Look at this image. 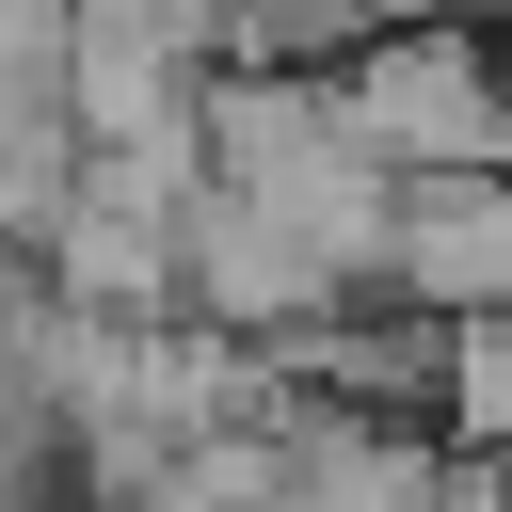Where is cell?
I'll list each match as a JSON object with an SVG mask.
<instances>
[{"mask_svg":"<svg viewBox=\"0 0 512 512\" xmlns=\"http://www.w3.org/2000/svg\"><path fill=\"white\" fill-rule=\"evenodd\" d=\"M336 80H352V112H368V144H384L400 176L512 160V32H496V16H464V0L384 16V32H368Z\"/></svg>","mask_w":512,"mask_h":512,"instance_id":"6da1fadb","label":"cell"},{"mask_svg":"<svg viewBox=\"0 0 512 512\" xmlns=\"http://www.w3.org/2000/svg\"><path fill=\"white\" fill-rule=\"evenodd\" d=\"M176 304L192 320H224V336H304V320H336L352 288H336V256L272 208V192H240V176H208L192 208H176Z\"/></svg>","mask_w":512,"mask_h":512,"instance_id":"7a4b0ae2","label":"cell"},{"mask_svg":"<svg viewBox=\"0 0 512 512\" xmlns=\"http://www.w3.org/2000/svg\"><path fill=\"white\" fill-rule=\"evenodd\" d=\"M272 432H288V512H448V464H464L432 416H368V400H320V384Z\"/></svg>","mask_w":512,"mask_h":512,"instance_id":"3957f363","label":"cell"},{"mask_svg":"<svg viewBox=\"0 0 512 512\" xmlns=\"http://www.w3.org/2000/svg\"><path fill=\"white\" fill-rule=\"evenodd\" d=\"M400 288L432 320H512V160H448V176H400Z\"/></svg>","mask_w":512,"mask_h":512,"instance_id":"277c9868","label":"cell"},{"mask_svg":"<svg viewBox=\"0 0 512 512\" xmlns=\"http://www.w3.org/2000/svg\"><path fill=\"white\" fill-rule=\"evenodd\" d=\"M32 256H48V288H64V304L176 320V208H144V192H112V176H80V208H64Z\"/></svg>","mask_w":512,"mask_h":512,"instance_id":"5b68a950","label":"cell"},{"mask_svg":"<svg viewBox=\"0 0 512 512\" xmlns=\"http://www.w3.org/2000/svg\"><path fill=\"white\" fill-rule=\"evenodd\" d=\"M96 176V128H80V80H32L0 64V240H48Z\"/></svg>","mask_w":512,"mask_h":512,"instance_id":"8992f818","label":"cell"},{"mask_svg":"<svg viewBox=\"0 0 512 512\" xmlns=\"http://www.w3.org/2000/svg\"><path fill=\"white\" fill-rule=\"evenodd\" d=\"M144 512H288V432H272V416L192 432V448L144 480Z\"/></svg>","mask_w":512,"mask_h":512,"instance_id":"52a82bcc","label":"cell"},{"mask_svg":"<svg viewBox=\"0 0 512 512\" xmlns=\"http://www.w3.org/2000/svg\"><path fill=\"white\" fill-rule=\"evenodd\" d=\"M432 432H448V448H512V320H496V304L448 320V400H432Z\"/></svg>","mask_w":512,"mask_h":512,"instance_id":"ba28073f","label":"cell"},{"mask_svg":"<svg viewBox=\"0 0 512 512\" xmlns=\"http://www.w3.org/2000/svg\"><path fill=\"white\" fill-rule=\"evenodd\" d=\"M448 512H512V464H496V448H464V464H448Z\"/></svg>","mask_w":512,"mask_h":512,"instance_id":"9c48e42d","label":"cell"},{"mask_svg":"<svg viewBox=\"0 0 512 512\" xmlns=\"http://www.w3.org/2000/svg\"><path fill=\"white\" fill-rule=\"evenodd\" d=\"M64 512H144V496H112V480H80V496H64Z\"/></svg>","mask_w":512,"mask_h":512,"instance_id":"30bf717a","label":"cell"},{"mask_svg":"<svg viewBox=\"0 0 512 512\" xmlns=\"http://www.w3.org/2000/svg\"><path fill=\"white\" fill-rule=\"evenodd\" d=\"M384 16H432V0H384Z\"/></svg>","mask_w":512,"mask_h":512,"instance_id":"8fae6325","label":"cell"}]
</instances>
